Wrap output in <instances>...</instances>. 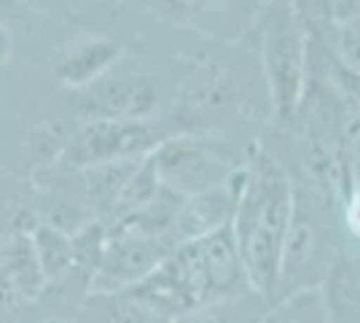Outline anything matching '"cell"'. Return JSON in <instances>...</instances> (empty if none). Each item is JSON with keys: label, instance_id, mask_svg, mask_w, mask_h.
I'll return each mask as SVG.
<instances>
[{"label": "cell", "instance_id": "1", "mask_svg": "<svg viewBox=\"0 0 360 323\" xmlns=\"http://www.w3.org/2000/svg\"><path fill=\"white\" fill-rule=\"evenodd\" d=\"M293 200L296 189L290 178L266 151L242 167L240 200L231 218V232L245 280L261 299H271L277 291Z\"/></svg>", "mask_w": 360, "mask_h": 323}, {"label": "cell", "instance_id": "16", "mask_svg": "<svg viewBox=\"0 0 360 323\" xmlns=\"http://www.w3.org/2000/svg\"><path fill=\"white\" fill-rule=\"evenodd\" d=\"M274 323H328V302L320 289H307L280 299Z\"/></svg>", "mask_w": 360, "mask_h": 323}, {"label": "cell", "instance_id": "22", "mask_svg": "<svg viewBox=\"0 0 360 323\" xmlns=\"http://www.w3.org/2000/svg\"><path fill=\"white\" fill-rule=\"evenodd\" d=\"M360 16V0H330V25Z\"/></svg>", "mask_w": 360, "mask_h": 323}, {"label": "cell", "instance_id": "20", "mask_svg": "<svg viewBox=\"0 0 360 323\" xmlns=\"http://www.w3.org/2000/svg\"><path fill=\"white\" fill-rule=\"evenodd\" d=\"M290 6L296 8L304 25H330V0H290Z\"/></svg>", "mask_w": 360, "mask_h": 323}, {"label": "cell", "instance_id": "15", "mask_svg": "<svg viewBox=\"0 0 360 323\" xmlns=\"http://www.w3.org/2000/svg\"><path fill=\"white\" fill-rule=\"evenodd\" d=\"M153 154V151H150ZM143 156L140 165L135 167V172L129 175L127 186L121 189L119 200L110 210V218L119 221L124 215L135 213L137 208L148 205L159 191H162V184H159V172H156V165H153V156Z\"/></svg>", "mask_w": 360, "mask_h": 323}, {"label": "cell", "instance_id": "9", "mask_svg": "<svg viewBox=\"0 0 360 323\" xmlns=\"http://www.w3.org/2000/svg\"><path fill=\"white\" fill-rule=\"evenodd\" d=\"M240 186L242 170L229 184L180 200L175 227H172V243H175V248L183 246V243H194L199 237H207V234L224 229V227H231V218H234V210H237V200H240Z\"/></svg>", "mask_w": 360, "mask_h": 323}, {"label": "cell", "instance_id": "17", "mask_svg": "<svg viewBox=\"0 0 360 323\" xmlns=\"http://www.w3.org/2000/svg\"><path fill=\"white\" fill-rule=\"evenodd\" d=\"M330 27V57L347 70L360 76V16L347 22H333Z\"/></svg>", "mask_w": 360, "mask_h": 323}, {"label": "cell", "instance_id": "13", "mask_svg": "<svg viewBox=\"0 0 360 323\" xmlns=\"http://www.w3.org/2000/svg\"><path fill=\"white\" fill-rule=\"evenodd\" d=\"M89 323H165L156 310L132 291L91 293L86 308Z\"/></svg>", "mask_w": 360, "mask_h": 323}, {"label": "cell", "instance_id": "23", "mask_svg": "<svg viewBox=\"0 0 360 323\" xmlns=\"http://www.w3.org/2000/svg\"><path fill=\"white\" fill-rule=\"evenodd\" d=\"M210 0H162V6H165L169 14H178V16H191L196 11H202L205 6H207Z\"/></svg>", "mask_w": 360, "mask_h": 323}, {"label": "cell", "instance_id": "6", "mask_svg": "<svg viewBox=\"0 0 360 323\" xmlns=\"http://www.w3.org/2000/svg\"><path fill=\"white\" fill-rule=\"evenodd\" d=\"M326 262V240L320 221L315 218L312 208H307L304 194L296 191L293 200V215L283 246V262H280V277H277V299H285L296 291L320 289V270Z\"/></svg>", "mask_w": 360, "mask_h": 323}, {"label": "cell", "instance_id": "11", "mask_svg": "<svg viewBox=\"0 0 360 323\" xmlns=\"http://www.w3.org/2000/svg\"><path fill=\"white\" fill-rule=\"evenodd\" d=\"M137 165H140V159H113V162H100V165L84 167L86 200L97 213L110 215L121 189L127 186Z\"/></svg>", "mask_w": 360, "mask_h": 323}, {"label": "cell", "instance_id": "3", "mask_svg": "<svg viewBox=\"0 0 360 323\" xmlns=\"http://www.w3.org/2000/svg\"><path fill=\"white\" fill-rule=\"evenodd\" d=\"M258 41H261V68L269 84L274 116L280 122H293L309 81L312 44L307 35V25L301 22L290 0L269 3L258 27Z\"/></svg>", "mask_w": 360, "mask_h": 323}, {"label": "cell", "instance_id": "12", "mask_svg": "<svg viewBox=\"0 0 360 323\" xmlns=\"http://www.w3.org/2000/svg\"><path fill=\"white\" fill-rule=\"evenodd\" d=\"M121 49L113 41H94L86 46L70 51L57 65V78L68 87H86L105 73L113 62L119 60Z\"/></svg>", "mask_w": 360, "mask_h": 323}, {"label": "cell", "instance_id": "5", "mask_svg": "<svg viewBox=\"0 0 360 323\" xmlns=\"http://www.w3.org/2000/svg\"><path fill=\"white\" fill-rule=\"evenodd\" d=\"M172 251L175 246L167 237H150L124 227H110L105 229L100 259L89 275L91 293L132 289L143 277H148Z\"/></svg>", "mask_w": 360, "mask_h": 323}, {"label": "cell", "instance_id": "21", "mask_svg": "<svg viewBox=\"0 0 360 323\" xmlns=\"http://www.w3.org/2000/svg\"><path fill=\"white\" fill-rule=\"evenodd\" d=\"M342 208H345L347 215V227L360 240V186H352V191H349V197L345 200Z\"/></svg>", "mask_w": 360, "mask_h": 323}, {"label": "cell", "instance_id": "18", "mask_svg": "<svg viewBox=\"0 0 360 323\" xmlns=\"http://www.w3.org/2000/svg\"><path fill=\"white\" fill-rule=\"evenodd\" d=\"M175 323H248V315H245V305L226 296L183 312L175 318Z\"/></svg>", "mask_w": 360, "mask_h": 323}, {"label": "cell", "instance_id": "7", "mask_svg": "<svg viewBox=\"0 0 360 323\" xmlns=\"http://www.w3.org/2000/svg\"><path fill=\"white\" fill-rule=\"evenodd\" d=\"M167 140L165 129L150 122H86L70 146V159L89 167L113 159H143Z\"/></svg>", "mask_w": 360, "mask_h": 323}, {"label": "cell", "instance_id": "19", "mask_svg": "<svg viewBox=\"0 0 360 323\" xmlns=\"http://www.w3.org/2000/svg\"><path fill=\"white\" fill-rule=\"evenodd\" d=\"M328 73H330V84L342 92V97H347L349 103H355V106L360 108V76L358 73L347 70L345 65H339L330 54H328Z\"/></svg>", "mask_w": 360, "mask_h": 323}, {"label": "cell", "instance_id": "14", "mask_svg": "<svg viewBox=\"0 0 360 323\" xmlns=\"http://www.w3.org/2000/svg\"><path fill=\"white\" fill-rule=\"evenodd\" d=\"M191 116H205V122H218L221 116H229L234 106L240 103V92L234 78L226 73H210L202 84H196L194 92L186 97Z\"/></svg>", "mask_w": 360, "mask_h": 323}, {"label": "cell", "instance_id": "8", "mask_svg": "<svg viewBox=\"0 0 360 323\" xmlns=\"http://www.w3.org/2000/svg\"><path fill=\"white\" fill-rule=\"evenodd\" d=\"M159 106V84L148 76H121L91 89L78 113L86 122H143Z\"/></svg>", "mask_w": 360, "mask_h": 323}, {"label": "cell", "instance_id": "4", "mask_svg": "<svg viewBox=\"0 0 360 323\" xmlns=\"http://www.w3.org/2000/svg\"><path fill=\"white\" fill-rule=\"evenodd\" d=\"M150 156L159 184L180 200L229 184L242 170L237 156L212 140L167 138Z\"/></svg>", "mask_w": 360, "mask_h": 323}, {"label": "cell", "instance_id": "2", "mask_svg": "<svg viewBox=\"0 0 360 323\" xmlns=\"http://www.w3.org/2000/svg\"><path fill=\"white\" fill-rule=\"evenodd\" d=\"M299 119V151L304 167L312 181L326 189L333 200L345 205L352 191L349 175V138L352 129L347 124V108L342 100L330 97L326 87H312L307 81V92L293 116Z\"/></svg>", "mask_w": 360, "mask_h": 323}, {"label": "cell", "instance_id": "10", "mask_svg": "<svg viewBox=\"0 0 360 323\" xmlns=\"http://www.w3.org/2000/svg\"><path fill=\"white\" fill-rule=\"evenodd\" d=\"M32 259L38 264V272L44 280H57L75 270V246L73 234L57 229L51 224H38L27 237Z\"/></svg>", "mask_w": 360, "mask_h": 323}]
</instances>
